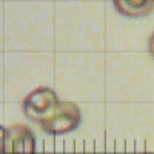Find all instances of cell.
Wrapping results in <instances>:
<instances>
[{
	"label": "cell",
	"instance_id": "1",
	"mask_svg": "<svg viewBox=\"0 0 154 154\" xmlns=\"http://www.w3.org/2000/svg\"><path fill=\"white\" fill-rule=\"evenodd\" d=\"M82 122V112L80 108L74 102L69 100H60L57 106L51 111V114L46 119H43L40 123V128L53 136L68 134L79 128Z\"/></svg>",
	"mask_w": 154,
	"mask_h": 154
},
{
	"label": "cell",
	"instance_id": "2",
	"mask_svg": "<svg viewBox=\"0 0 154 154\" xmlns=\"http://www.w3.org/2000/svg\"><path fill=\"white\" fill-rule=\"evenodd\" d=\"M59 102L60 99L54 89L48 86H38L23 99L22 109L29 120L40 123L51 114V111L57 106Z\"/></svg>",
	"mask_w": 154,
	"mask_h": 154
},
{
	"label": "cell",
	"instance_id": "3",
	"mask_svg": "<svg viewBox=\"0 0 154 154\" xmlns=\"http://www.w3.org/2000/svg\"><path fill=\"white\" fill-rule=\"evenodd\" d=\"M3 154H35V136L25 125L6 128V142Z\"/></svg>",
	"mask_w": 154,
	"mask_h": 154
},
{
	"label": "cell",
	"instance_id": "4",
	"mask_svg": "<svg viewBox=\"0 0 154 154\" xmlns=\"http://www.w3.org/2000/svg\"><path fill=\"white\" fill-rule=\"evenodd\" d=\"M114 8L122 16L140 19L154 11V0H112Z\"/></svg>",
	"mask_w": 154,
	"mask_h": 154
},
{
	"label": "cell",
	"instance_id": "5",
	"mask_svg": "<svg viewBox=\"0 0 154 154\" xmlns=\"http://www.w3.org/2000/svg\"><path fill=\"white\" fill-rule=\"evenodd\" d=\"M5 142H6V128L0 125V154L5 152Z\"/></svg>",
	"mask_w": 154,
	"mask_h": 154
},
{
	"label": "cell",
	"instance_id": "6",
	"mask_svg": "<svg viewBox=\"0 0 154 154\" xmlns=\"http://www.w3.org/2000/svg\"><path fill=\"white\" fill-rule=\"evenodd\" d=\"M148 51H149V54H151V57L154 59V32L151 34V37H149V40H148Z\"/></svg>",
	"mask_w": 154,
	"mask_h": 154
}]
</instances>
